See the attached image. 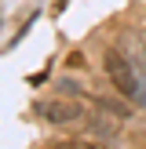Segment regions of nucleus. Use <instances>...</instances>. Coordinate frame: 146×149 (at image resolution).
I'll list each match as a JSON object with an SVG mask.
<instances>
[{
	"mask_svg": "<svg viewBox=\"0 0 146 149\" xmlns=\"http://www.w3.org/2000/svg\"><path fill=\"white\" fill-rule=\"evenodd\" d=\"M102 73H106V80L113 84L117 95H124V98H139V102L146 106L142 73H139V65L131 62L121 47H106V55H102Z\"/></svg>",
	"mask_w": 146,
	"mask_h": 149,
	"instance_id": "obj_1",
	"label": "nucleus"
},
{
	"mask_svg": "<svg viewBox=\"0 0 146 149\" xmlns=\"http://www.w3.org/2000/svg\"><path fill=\"white\" fill-rule=\"evenodd\" d=\"M33 113L40 120L55 124V127H69V124H84L88 120V109L80 106L77 98H40L33 106Z\"/></svg>",
	"mask_w": 146,
	"mask_h": 149,
	"instance_id": "obj_2",
	"label": "nucleus"
},
{
	"mask_svg": "<svg viewBox=\"0 0 146 149\" xmlns=\"http://www.w3.org/2000/svg\"><path fill=\"white\" fill-rule=\"evenodd\" d=\"M84 124L91 127V135H95V138H106V142H110V138L117 135V124L110 120V116H102V113H99V116H88Z\"/></svg>",
	"mask_w": 146,
	"mask_h": 149,
	"instance_id": "obj_3",
	"label": "nucleus"
},
{
	"mask_svg": "<svg viewBox=\"0 0 146 149\" xmlns=\"http://www.w3.org/2000/svg\"><path fill=\"white\" fill-rule=\"evenodd\" d=\"M95 106H99V113H110V116H117V120H124V116L131 113L124 102H117V98H102V95L95 98Z\"/></svg>",
	"mask_w": 146,
	"mask_h": 149,
	"instance_id": "obj_4",
	"label": "nucleus"
},
{
	"mask_svg": "<svg viewBox=\"0 0 146 149\" xmlns=\"http://www.w3.org/2000/svg\"><path fill=\"white\" fill-rule=\"evenodd\" d=\"M58 91H62V95H73V98H80V95H84V87H80L77 84V80H69V77H62V80H58Z\"/></svg>",
	"mask_w": 146,
	"mask_h": 149,
	"instance_id": "obj_5",
	"label": "nucleus"
},
{
	"mask_svg": "<svg viewBox=\"0 0 146 149\" xmlns=\"http://www.w3.org/2000/svg\"><path fill=\"white\" fill-rule=\"evenodd\" d=\"M77 149H110L102 138H95V142H77Z\"/></svg>",
	"mask_w": 146,
	"mask_h": 149,
	"instance_id": "obj_6",
	"label": "nucleus"
},
{
	"mask_svg": "<svg viewBox=\"0 0 146 149\" xmlns=\"http://www.w3.org/2000/svg\"><path fill=\"white\" fill-rule=\"evenodd\" d=\"M69 65H77V69H80V65H84V55H80V51H73V55H69Z\"/></svg>",
	"mask_w": 146,
	"mask_h": 149,
	"instance_id": "obj_7",
	"label": "nucleus"
}]
</instances>
